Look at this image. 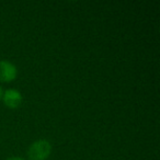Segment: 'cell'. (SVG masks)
Masks as SVG:
<instances>
[{
    "instance_id": "6da1fadb",
    "label": "cell",
    "mask_w": 160,
    "mask_h": 160,
    "mask_svg": "<svg viewBox=\"0 0 160 160\" xmlns=\"http://www.w3.org/2000/svg\"><path fill=\"white\" fill-rule=\"evenodd\" d=\"M52 152V145L46 139H38L34 142L28 149V157L30 160H46Z\"/></svg>"
},
{
    "instance_id": "3957f363",
    "label": "cell",
    "mask_w": 160,
    "mask_h": 160,
    "mask_svg": "<svg viewBox=\"0 0 160 160\" xmlns=\"http://www.w3.org/2000/svg\"><path fill=\"white\" fill-rule=\"evenodd\" d=\"M3 103L6 104V107H8L9 109H17L21 105L23 101V97L21 94L20 91L16 89H8L2 93Z\"/></svg>"
},
{
    "instance_id": "7a4b0ae2",
    "label": "cell",
    "mask_w": 160,
    "mask_h": 160,
    "mask_svg": "<svg viewBox=\"0 0 160 160\" xmlns=\"http://www.w3.org/2000/svg\"><path fill=\"white\" fill-rule=\"evenodd\" d=\"M18 76L17 67L9 60H0V81L11 82Z\"/></svg>"
},
{
    "instance_id": "277c9868",
    "label": "cell",
    "mask_w": 160,
    "mask_h": 160,
    "mask_svg": "<svg viewBox=\"0 0 160 160\" xmlns=\"http://www.w3.org/2000/svg\"><path fill=\"white\" fill-rule=\"evenodd\" d=\"M6 160H24V159L21 157H10V158H7Z\"/></svg>"
},
{
    "instance_id": "5b68a950",
    "label": "cell",
    "mask_w": 160,
    "mask_h": 160,
    "mask_svg": "<svg viewBox=\"0 0 160 160\" xmlns=\"http://www.w3.org/2000/svg\"><path fill=\"white\" fill-rule=\"evenodd\" d=\"M2 98V89H1V87H0V99Z\"/></svg>"
}]
</instances>
